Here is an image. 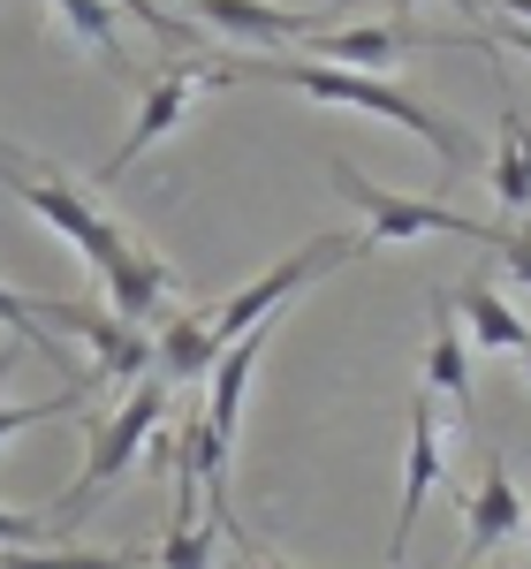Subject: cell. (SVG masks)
Wrapping results in <instances>:
<instances>
[{
  "label": "cell",
  "mask_w": 531,
  "mask_h": 569,
  "mask_svg": "<svg viewBox=\"0 0 531 569\" xmlns=\"http://www.w3.org/2000/svg\"><path fill=\"white\" fill-rule=\"evenodd\" d=\"M99 281H107V311H114V319H130V327H152V319H160V305L182 289L176 266L160 259L152 243H137V236L122 243V259L107 266Z\"/></svg>",
  "instance_id": "cell-11"
},
{
  "label": "cell",
  "mask_w": 531,
  "mask_h": 569,
  "mask_svg": "<svg viewBox=\"0 0 531 569\" xmlns=\"http://www.w3.org/2000/svg\"><path fill=\"white\" fill-rule=\"evenodd\" d=\"M487 39H493V46H517V53L531 61V23H509V16H487Z\"/></svg>",
  "instance_id": "cell-26"
},
{
  "label": "cell",
  "mask_w": 531,
  "mask_h": 569,
  "mask_svg": "<svg viewBox=\"0 0 531 569\" xmlns=\"http://www.w3.org/2000/svg\"><path fill=\"white\" fill-rule=\"evenodd\" d=\"M0 8H16V0H0Z\"/></svg>",
  "instance_id": "cell-31"
},
{
  "label": "cell",
  "mask_w": 531,
  "mask_h": 569,
  "mask_svg": "<svg viewBox=\"0 0 531 569\" xmlns=\"http://www.w3.org/2000/svg\"><path fill=\"white\" fill-rule=\"evenodd\" d=\"M433 46H493V39H487V23H479V31H425V23H410V16H380V23H350V31H319V39H311V61L380 77L388 61L433 53Z\"/></svg>",
  "instance_id": "cell-7"
},
{
  "label": "cell",
  "mask_w": 531,
  "mask_h": 569,
  "mask_svg": "<svg viewBox=\"0 0 531 569\" xmlns=\"http://www.w3.org/2000/svg\"><path fill=\"white\" fill-rule=\"evenodd\" d=\"M266 342H273V327H251L243 342H228V357L213 365V380H206V426L236 448L243 433V395H251V372L266 365Z\"/></svg>",
  "instance_id": "cell-15"
},
{
  "label": "cell",
  "mask_w": 531,
  "mask_h": 569,
  "mask_svg": "<svg viewBox=\"0 0 531 569\" xmlns=\"http://www.w3.org/2000/svg\"><path fill=\"white\" fill-rule=\"evenodd\" d=\"M190 23H213L236 46H266V53H297L304 39H319V16L297 8H266V0H190Z\"/></svg>",
  "instance_id": "cell-9"
},
{
  "label": "cell",
  "mask_w": 531,
  "mask_h": 569,
  "mask_svg": "<svg viewBox=\"0 0 531 569\" xmlns=\"http://www.w3.org/2000/svg\"><path fill=\"white\" fill-rule=\"evenodd\" d=\"M168 426V380H137L99 426H91V448H84V471H77V486L53 501V531H69V525H84L91 517V501L107 493V486H122L144 463V448H152V433Z\"/></svg>",
  "instance_id": "cell-2"
},
{
  "label": "cell",
  "mask_w": 531,
  "mask_h": 569,
  "mask_svg": "<svg viewBox=\"0 0 531 569\" xmlns=\"http://www.w3.org/2000/svg\"><path fill=\"white\" fill-rule=\"evenodd\" d=\"M524 531H531V517H524Z\"/></svg>",
  "instance_id": "cell-32"
},
{
  "label": "cell",
  "mask_w": 531,
  "mask_h": 569,
  "mask_svg": "<svg viewBox=\"0 0 531 569\" xmlns=\"http://www.w3.org/2000/svg\"><path fill=\"white\" fill-rule=\"evenodd\" d=\"M448 8H463V16H471V23H487V16H479V0H448Z\"/></svg>",
  "instance_id": "cell-28"
},
{
  "label": "cell",
  "mask_w": 531,
  "mask_h": 569,
  "mask_svg": "<svg viewBox=\"0 0 531 569\" xmlns=\"http://www.w3.org/2000/svg\"><path fill=\"white\" fill-rule=\"evenodd\" d=\"M8 372H16V350H0V388H8ZM84 402H91V388H61L53 402H0V440L31 433V426H46V418H77Z\"/></svg>",
  "instance_id": "cell-21"
},
{
  "label": "cell",
  "mask_w": 531,
  "mask_h": 569,
  "mask_svg": "<svg viewBox=\"0 0 531 569\" xmlns=\"http://www.w3.org/2000/svg\"><path fill=\"white\" fill-rule=\"evenodd\" d=\"M243 69H251V77H273V84H297V91H311V99H327V107H357V114H372V122H395V130L425 137L448 182L471 168L463 122L441 114V107H425L418 91L388 84V77H357V69H334V61H311V53H266V61H243Z\"/></svg>",
  "instance_id": "cell-1"
},
{
  "label": "cell",
  "mask_w": 531,
  "mask_h": 569,
  "mask_svg": "<svg viewBox=\"0 0 531 569\" xmlns=\"http://www.w3.org/2000/svg\"><path fill=\"white\" fill-rule=\"evenodd\" d=\"M524 517L531 509H524V493H517V479H509V456H487L479 486H463V562H479L501 539H517Z\"/></svg>",
  "instance_id": "cell-10"
},
{
  "label": "cell",
  "mask_w": 531,
  "mask_h": 569,
  "mask_svg": "<svg viewBox=\"0 0 531 569\" xmlns=\"http://www.w3.org/2000/svg\"><path fill=\"white\" fill-rule=\"evenodd\" d=\"M53 16H61L91 53H107V61L122 69V8H114V0H53Z\"/></svg>",
  "instance_id": "cell-20"
},
{
  "label": "cell",
  "mask_w": 531,
  "mask_h": 569,
  "mask_svg": "<svg viewBox=\"0 0 531 569\" xmlns=\"http://www.w3.org/2000/svg\"><path fill=\"white\" fill-rule=\"evenodd\" d=\"M53 547V525L46 517H23V509H0V547Z\"/></svg>",
  "instance_id": "cell-25"
},
{
  "label": "cell",
  "mask_w": 531,
  "mask_h": 569,
  "mask_svg": "<svg viewBox=\"0 0 531 569\" xmlns=\"http://www.w3.org/2000/svg\"><path fill=\"white\" fill-rule=\"evenodd\" d=\"M84 311L91 305H69V297H23V289L0 281V327H8L16 342H46V350H53V335H77Z\"/></svg>",
  "instance_id": "cell-18"
},
{
  "label": "cell",
  "mask_w": 531,
  "mask_h": 569,
  "mask_svg": "<svg viewBox=\"0 0 531 569\" xmlns=\"http://www.w3.org/2000/svg\"><path fill=\"white\" fill-rule=\"evenodd\" d=\"M334 266H357V243L342 236V228H327V236H311L304 251L273 259V266L259 273V281H243V289H236V297H228L221 311H206V319H213V335H221V342H243L251 327H273V311L289 305L297 289H311V281H327Z\"/></svg>",
  "instance_id": "cell-6"
},
{
  "label": "cell",
  "mask_w": 531,
  "mask_h": 569,
  "mask_svg": "<svg viewBox=\"0 0 531 569\" xmlns=\"http://www.w3.org/2000/svg\"><path fill=\"white\" fill-rule=\"evenodd\" d=\"M493 259L509 266V281H524V289H531V220H501V236H493Z\"/></svg>",
  "instance_id": "cell-24"
},
{
  "label": "cell",
  "mask_w": 531,
  "mask_h": 569,
  "mask_svg": "<svg viewBox=\"0 0 531 569\" xmlns=\"http://www.w3.org/2000/svg\"><path fill=\"white\" fill-rule=\"evenodd\" d=\"M243 569H297V562H273V555H243Z\"/></svg>",
  "instance_id": "cell-27"
},
{
  "label": "cell",
  "mask_w": 531,
  "mask_h": 569,
  "mask_svg": "<svg viewBox=\"0 0 531 569\" xmlns=\"http://www.w3.org/2000/svg\"><path fill=\"white\" fill-rule=\"evenodd\" d=\"M228 531L206 517V493H198V471L176 463V517H168V539H160V569H213Z\"/></svg>",
  "instance_id": "cell-14"
},
{
  "label": "cell",
  "mask_w": 531,
  "mask_h": 569,
  "mask_svg": "<svg viewBox=\"0 0 531 569\" xmlns=\"http://www.w3.org/2000/svg\"><path fill=\"white\" fill-rule=\"evenodd\" d=\"M0 182L16 190V206H31V213L61 236V243H77L84 251V266L91 273H107V266L122 259V243H130V228L107 213V206H91L77 182H61L53 168H39V160H23L8 137H0Z\"/></svg>",
  "instance_id": "cell-3"
},
{
  "label": "cell",
  "mask_w": 531,
  "mask_h": 569,
  "mask_svg": "<svg viewBox=\"0 0 531 569\" xmlns=\"http://www.w3.org/2000/svg\"><path fill=\"white\" fill-rule=\"evenodd\" d=\"M228 357V342L213 335L206 311H168V327L152 335V380L190 388V380H213V365Z\"/></svg>",
  "instance_id": "cell-13"
},
{
  "label": "cell",
  "mask_w": 531,
  "mask_h": 569,
  "mask_svg": "<svg viewBox=\"0 0 531 569\" xmlns=\"http://www.w3.org/2000/svg\"><path fill=\"white\" fill-rule=\"evenodd\" d=\"M441 395H410V471H402V501H395V531H388V555H410V525H418V509H425V493L441 486L448 471V433H441V410H433Z\"/></svg>",
  "instance_id": "cell-8"
},
{
  "label": "cell",
  "mask_w": 531,
  "mask_h": 569,
  "mask_svg": "<svg viewBox=\"0 0 531 569\" xmlns=\"http://www.w3.org/2000/svg\"><path fill=\"white\" fill-rule=\"evenodd\" d=\"M425 395H441L455 418H471V350H463V327H455V297L433 289V342H425Z\"/></svg>",
  "instance_id": "cell-16"
},
{
  "label": "cell",
  "mask_w": 531,
  "mask_h": 569,
  "mask_svg": "<svg viewBox=\"0 0 531 569\" xmlns=\"http://www.w3.org/2000/svg\"><path fill=\"white\" fill-rule=\"evenodd\" d=\"M509 569H531V562H509Z\"/></svg>",
  "instance_id": "cell-30"
},
{
  "label": "cell",
  "mask_w": 531,
  "mask_h": 569,
  "mask_svg": "<svg viewBox=\"0 0 531 569\" xmlns=\"http://www.w3.org/2000/svg\"><path fill=\"white\" fill-rule=\"evenodd\" d=\"M77 342L91 350V388H122L130 395L137 380H152V335L130 327V319H114V311H84V327H77Z\"/></svg>",
  "instance_id": "cell-12"
},
{
  "label": "cell",
  "mask_w": 531,
  "mask_h": 569,
  "mask_svg": "<svg viewBox=\"0 0 531 569\" xmlns=\"http://www.w3.org/2000/svg\"><path fill=\"white\" fill-rule=\"evenodd\" d=\"M334 190L364 213L357 259H372V251H388V243H410V236H463V243H479V251H493V236H501V220H471V213H455V206H441V198H395V190H380V182L364 176V168H350V160H334Z\"/></svg>",
  "instance_id": "cell-4"
},
{
  "label": "cell",
  "mask_w": 531,
  "mask_h": 569,
  "mask_svg": "<svg viewBox=\"0 0 531 569\" xmlns=\"http://www.w3.org/2000/svg\"><path fill=\"white\" fill-rule=\"evenodd\" d=\"M0 569H144V555H69V547H39V555H0Z\"/></svg>",
  "instance_id": "cell-22"
},
{
  "label": "cell",
  "mask_w": 531,
  "mask_h": 569,
  "mask_svg": "<svg viewBox=\"0 0 531 569\" xmlns=\"http://www.w3.org/2000/svg\"><path fill=\"white\" fill-rule=\"evenodd\" d=\"M455 319H471V342H479V350H524V342H531V335H524V319L501 305L487 281L455 289Z\"/></svg>",
  "instance_id": "cell-19"
},
{
  "label": "cell",
  "mask_w": 531,
  "mask_h": 569,
  "mask_svg": "<svg viewBox=\"0 0 531 569\" xmlns=\"http://www.w3.org/2000/svg\"><path fill=\"white\" fill-rule=\"evenodd\" d=\"M114 8H122V16H137V23H144L152 39H168V46H198V23H190V16H168V8H152V0H114Z\"/></svg>",
  "instance_id": "cell-23"
},
{
  "label": "cell",
  "mask_w": 531,
  "mask_h": 569,
  "mask_svg": "<svg viewBox=\"0 0 531 569\" xmlns=\"http://www.w3.org/2000/svg\"><path fill=\"white\" fill-rule=\"evenodd\" d=\"M517 357H524V380H531V342H524V350H517Z\"/></svg>",
  "instance_id": "cell-29"
},
{
  "label": "cell",
  "mask_w": 531,
  "mask_h": 569,
  "mask_svg": "<svg viewBox=\"0 0 531 569\" xmlns=\"http://www.w3.org/2000/svg\"><path fill=\"white\" fill-rule=\"evenodd\" d=\"M236 84V61H182V69H160V77H144L137 84V114H130V130H122V144H114V160L91 176V190H114V182L130 176L137 160L160 144V137L176 130L182 114H190V99L198 91H221Z\"/></svg>",
  "instance_id": "cell-5"
},
{
  "label": "cell",
  "mask_w": 531,
  "mask_h": 569,
  "mask_svg": "<svg viewBox=\"0 0 531 569\" xmlns=\"http://www.w3.org/2000/svg\"><path fill=\"white\" fill-rule=\"evenodd\" d=\"M487 182H493V198H501L509 220L531 213V122L517 114V107H501V152H493Z\"/></svg>",
  "instance_id": "cell-17"
}]
</instances>
